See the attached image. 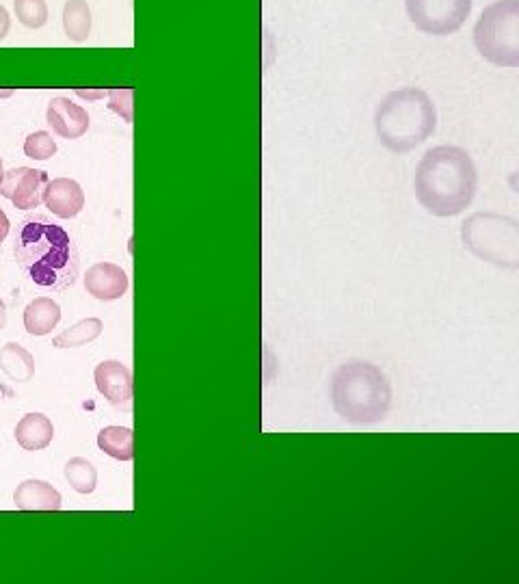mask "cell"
Returning a JSON list of instances; mask_svg holds the SVG:
<instances>
[{
	"label": "cell",
	"instance_id": "cell-10",
	"mask_svg": "<svg viewBox=\"0 0 519 584\" xmlns=\"http://www.w3.org/2000/svg\"><path fill=\"white\" fill-rule=\"evenodd\" d=\"M96 388L115 407H128L132 401V373L117 360H106L96 368Z\"/></svg>",
	"mask_w": 519,
	"mask_h": 584
},
{
	"label": "cell",
	"instance_id": "cell-26",
	"mask_svg": "<svg viewBox=\"0 0 519 584\" xmlns=\"http://www.w3.org/2000/svg\"><path fill=\"white\" fill-rule=\"evenodd\" d=\"M509 187L519 195V171H515V174L509 176Z\"/></svg>",
	"mask_w": 519,
	"mask_h": 584
},
{
	"label": "cell",
	"instance_id": "cell-14",
	"mask_svg": "<svg viewBox=\"0 0 519 584\" xmlns=\"http://www.w3.org/2000/svg\"><path fill=\"white\" fill-rule=\"evenodd\" d=\"M61 321V308L50 297H39L26 305L24 310V329L31 336H48Z\"/></svg>",
	"mask_w": 519,
	"mask_h": 584
},
{
	"label": "cell",
	"instance_id": "cell-7",
	"mask_svg": "<svg viewBox=\"0 0 519 584\" xmlns=\"http://www.w3.org/2000/svg\"><path fill=\"white\" fill-rule=\"evenodd\" d=\"M407 16L418 31L446 37L457 33L472 13V0H405Z\"/></svg>",
	"mask_w": 519,
	"mask_h": 584
},
{
	"label": "cell",
	"instance_id": "cell-3",
	"mask_svg": "<svg viewBox=\"0 0 519 584\" xmlns=\"http://www.w3.org/2000/svg\"><path fill=\"white\" fill-rule=\"evenodd\" d=\"M437 128V109L424 89L390 91L375 111L377 139L385 150L405 154L416 150Z\"/></svg>",
	"mask_w": 519,
	"mask_h": 584
},
{
	"label": "cell",
	"instance_id": "cell-16",
	"mask_svg": "<svg viewBox=\"0 0 519 584\" xmlns=\"http://www.w3.org/2000/svg\"><path fill=\"white\" fill-rule=\"evenodd\" d=\"M0 370L16 383H26L35 377V360L33 355L16 342L5 344L0 349Z\"/></svg>",
	"mask_w": 519,
	"mask_h": 584
},
{
	"label": "cell",
	"instance_id": "cell-8",
	"mask_svg": "<svg viewBox=\"0 0 519 584\" xmlns=\"http://www.w3.org/2000/svg\"><path fill=\"white\" fill-rule=\"evenodd\" d=\"M50 178L46 171L33 167H16L5 171V178L0 182V195L20 210H33L44 202V193L48 189Z\"/></svg>",
	"mask_w": 519,
	"mask_h": 584
},
{
	"label": "cell",
	"instance_id": "cell-20",
	"mask_svg": "<svg viewBox=\"0 0 519 584\" xmlns=\"http://www.w3.org/2000/svg\"><path fill=\"white\" fill-rule=\"evenodd\" d=\"M65 479L76 489L78 494H93V489L98 485V470L93 468V463L83 459V457H74L68 463H65Z\"/></svg>",
	"mask_w": 519,
	"mask_h": 584
},
{
	"label": "cell",
	"instance_id": "cell-15",
	"mask_svg": "<svg viewBox=\"0 0 519 584\" xmlns=\"http://www.w3.org/2000/svg\"><path fill=\"white\" fill-rule=\"evenodd\" d=\"M55 427L44 414H26L16 427V440L24 450H44L52 444Z\"/></svg>",
	"mask_w": 519,
	"mask_h": 584
},
{
	"label": "cell",
	"instance_id": "cell-9",
	"mask_svg": "<svg viewBox=\"0 0 519 584\" xmlns=\"http://www.w3.org/2000/svg\"><path fill=\"white\" fill-rule=\"evenodd\" d=\"M46 122L55 135L72 141L81 139L89 130V113L70 98H55L48 104Z\"/></svg>",
	"mask_w": 519,
	"mask_h": 584
},
{
	"label": "cell",
	"instance_id": "cell-6",
	"mask_svg": "<svg viewBox=\"0 0 519 584\" xmlns=\"http://www.w3.org/2000/svg\"><path fill=\"white\" fill-rule=\"evenodd\" d=\"M474 46L498 68H519V0H496L474 26Z\"/></svg>",
	"mask_w": 519,
	"mask_h": 584
},
{
	"label": "cell",
	"instance_id": "cell-2",
	"mask_svg": "<svg viewBox=\"0 0 519 584\" xmlns=\"http://www.w3.org/2000/svg\"><path fill=\"white\" fill-rule=\"evenodd\" d=\"M476 187L478 171L472 156L455 145H437L416 167V199L435 217L461 215L472 204Z\"/></svg>",
	"mask_w": 519,
	"mask_h": 584
},
{
	"label": "cell",
	"instance_id": "cell-25",
	"mask_svg": "<svg viewBox=\"0 0 519 584\" xmlns=\"http://www.w3.org/2000/svg\"><path fill=\"white\" fill-rule=\"evenodd\" d=\"M5 325H7V305L0 301V331L5 329Z\"/></svg>",
	"mask_w": 519,
	"mask_h": 584
},
{
	"label": "cell",
	"instance_id": "cell-24",
	"mask_svg": "<svg viewBox=\"0 0 519 584\" xmlns=\"http://www.w3.org/2000/svg\"><path fill=\"white\" fill-rule=\"evenodd\" d=\"M9 228H11V225H9V219H7L5 212L0 210V245H3V243H5V238L9 236Z\"/></svg>",
	"mask_w": 519,
	"mask_h": 584
},
{
	"label": "cell",
	"instance_id": "cell-5",
	"mask_svg": "<svg viewBox=\"0 0 519 584\" xmlns=\"http://www.w3.org/2000/svg\"><path fill=\"white\" fill-rule=\"evenodd\" d=\"M461 241L478 260L519 271V221L498 212H474L461 225Z\"/></svg>",
	"mask_w": 519,
	"mask_h": 584
},
{
	"label": "cell",
	"instance_id": "cell-1",
	"mask_svg": "<svg viewBox=\"0 0 519 584\" xmlns=\"http://www.w3.org/2000/svg\"><path fill=\"white\" fill-rule=\"evenodd\" d=\"M13 256L22 273L44 290H68L78 280L76 243L61 225L44 215H31L20 223Z\"/></svg>",
	"mask_w": 519,
	"mask_h": 584
},
{
	"label": "cell",
	"instance_id": "cell-22",
	"mask_svg": "<svg viewBox=\"0 0 519 584\" xmlns=\"http://www.w3.org/2000/svg\"><path fill=\"white\" fill-rule=\"evenodd\" d=\"M24 154L33 158V161H50L57 154V143L52 139L50 132L37 130L24 141Z\"/></svg>",
	"mask_w": 519,
	"mask_h": 584
},
{
	"label": "cell",
	"instance_id": "cell-19",
	"mask_svg": "<svg viewBox=\"0 0 519 584\" xmlns=\"http://www.w3.org/2000/svg\"><path fill=\"white\" fill-rule=\"evenodd\" d=\"M102 329L104 325L100 318H85V321L72 325L70 329H65L63 334H59L55 340H52V347H57V349L85 347V344L100 338Z\"/></svg>",
	"mask_w": 519,
	"mask_h": 584
},
{
	"label": "cell",
	"instance_id": "cell-12",
	"mask_svg": "<svg viewBox=\"0 0 519 584\" xmlns=\"http://www.w3.org/2000/svg\"><path fill=\"white\" fill-rule=\"evenodd\" d=\"M46 208L61 219H74L85 208V193L81 184L70 178H57L48 184L44 193Z\"/></svg>",
	"mask_w": 519,
	"mask_h": 584
},
{
	"label": "cell",
	"instance_id": "cell-27",
	"mask_svg": "<svg viewBox=\"0 0 519 584\" xmlns=\"http://www.w3.org/2000/svg\"><path fill=\"white\" fill-rule=\"evenodd\" d=\"M5 178V169H3V161H0V182Z\"/></svg>",
	"mask_w": 519,
	"mask_h": 584
},
{
	"label": "cell",
	"instance_id": "cell-17",
	"mask_svg": "<svg viewBox=\"0 0 519 584\" xmlns=\"http://www.w3.org/2000/svg\"><path fill=\"white\" fill-rule=\"evenodd\" d=\"M63 31L74 44L87 42L91 33V9L85 0H68V3H65Z\"/></svg>",
	"mask_w": 519,
	"mask_h": 584
},
{
	"label": "cell",
	"instance_id": "cell-18",
	"mask_svg": "<svg viewBox=\"0 0 519 584\" xmlns=\"http://www.w3.org/2000/svg\"><path fill=\"white\" fill-rule=\"evenodd\" d=\"M132 429L126 427H106L98 433V446L106 455L117 461H132L135 457V446H132Z\"/></svg>",
	"mask_w": 519,
	"mask_h": 584
},
{
	"label": "cell",
	"instance_id": "cell-23",
	"mask_svg": "<svg viewBox=\"0 0 519 584\" xmlns=\"http://www.w3.org/2000/svg\"><path fill=\"white\" fill-rule=\"evenodd\" d=\"M9 29H11V18H9V11L0 5V42L9 35Z\"/></svg>",
	"mask_w": 519,
	"mask_h": 584
},
{
	"label": "cell",
	"instance_id": "cell-13",
	"mask_svg": "<svg viewBox=\"0 0 519 584\" xmlns=\"http://www.w3.org/2000/svg\"><path fill=\"white\" fill-rule=\"evenodd\" d=\"M13 504L20 511H59L63 498L59 491L46 481H24L13 494Z\"/></svg>",
	"mask_w": 519,
	"mask_h": 584
},
{
	"label": "cell",
	"instance_id": "cell-11",
	"mask_svg": "<svg viewBox=\"0 0 519 584\" xmlns=\"http://www.w3.org/2000/svg\"><path fill=\"white\" fill-rule=\"evenodd\" d=\"M85 290L100 301L122 299L128 290V275L113 262H98L87 271Z\"/></svg>",
	"mask_w": 519,
	"mask_h": 584
},
{
	"label": "cell",
	"instance_id": "cell-21",
	"mask_svg": "<svg viewBox=\"0 0 519 584\" xmlns=\"http://www.w3.org/2000/svg\"><path fill=\"white\" fill-rule=\"evenodd\" d=\"M16 16L26 29H42L48 22L46 0H16Z\"/></svg>",
	"mask_w": 519,
	"mask_h": 584
},
{
	"label": "cell",
	"instance_id": "cell-4",
	"mask_svg": "<svg viewBox=\"0 0 519 584\" xmlns=\"http://www.w3.org/2000/svg\"><path fill=\"white\" fill-rule=\"evenodd\" d=\"M331 401L346 422L377 424L390 414L392 386L370 362H349L331 377Z\"/></svg>",
	"mask_w": 519,
	"mask_h": 584
}]
</instances>
